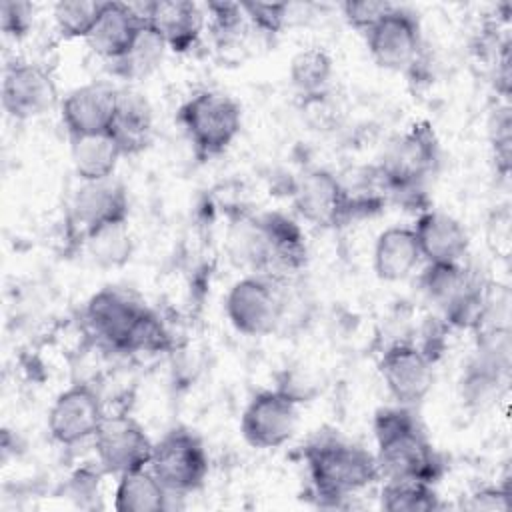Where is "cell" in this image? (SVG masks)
<instances>
[{"label":"cell","instance_id":"33","mask_svg":"<svg viewBox=\"0 0 512 512\" xmlns=\"http://www.w3.org/2000/svg\"><path fill=\"white\" fill-rule=\"evenodd\" d=\"M512 120H510V110L500 108L490 124V142H492V154L496 168L506 176L510 170V154H512Z\"/></svg>","mask_w":512,"mask_h":512},{"label":"cell","instance_id":"28","mask_svg":"<svg viewBox=\"0 0 512 512\" xmlns=\"http://www.w3.org/2000/svg\"><path fill=\"white\" fill-rule=\"evenodd\" d=\"M334 66L324 48L310 46L290 60V82L304 96H318L330 84Z\"/></svg>","mask_w":512,"mask_h":512},{"label":"cell","instance_id":"15","mask_svg":"<svg viewBox=\"0 0 512 512\" xmlns=\"http://www.w3.org/2000/svg\"><path fill=\"white\" fill-rule=\"evenodd\" d=\"M380 376L398 406L420 404L434 384L432 358L416 344L396 342L388 346L378 362Z\"/></svg>","mask_w":512,"mask_h":512},{"label":"cell","instance_id":"35","mask_svg":"<svg viewBox=\"0 0 512 512\" xmlns=\"http://www.w3.org/2000/svg\"><path fill=\"white\" fill-rule=\"evenodd\" d=\"M34 18V6L28 2H14V0H4L0 4V26L4 34L12 38L24 36Z\"/></svg>","mask_w":512,"mask_h":512},{"label":"cell","instance_id":"4","mask_svg":"<svg viewBox=\"0 0 512 512\" xmlns=\"http://www.w3.org/2000/svg\"><path fill=\"white\" fill-rule=\"evenodd\" d=\"M178 118L200 158L222 154L242 128L240 104L216 90H202L190 96L182 104Z\"/></svg>","mask_w":512,"mask_h":512},{"label":"cell","instance_id":"25","mask_svg":"<svg viewBox=\"0 0 512 512\" xmlns=\"http://www.w3.org/2000/svg\"><path fill=\"white\" fill-rule=\"evenodd\" d=\"M170 492L146 466L118 476L114 508L118 512H158L168 508Z\"/></svg>","mask_w":512,"mask_h":512},{"label":"cell","instance_id":"5","mask_svg":"<svg viewBox=\"0 0 512 512\" xmlns=\"http://www.w3.org/2000/svg\"><path fill=\"white\" fill-rule=\"evenodd\" d=\"M420 286L426 298L460 328L478 326L486 312V298L478 280L460 264H426Z\"/></svg>","mask_w":512,"mask_h":512},{"label":"cell","instance_id":"19","mask_svg":"<svg viewBox=\"0 0 512 512\" xmlns=\"http://www.w3.org/2000/svg\"><path fill=\"white\" fill-rule=\"evenodd\" d=\"M120 90L106 82H92L68 92L62 102V122L70 134L90 136L110 130Z\"/></svg>","mask_w":512,"mask_h":512},{"label":"cell","instance_id":"10","mask_svg":"<svg viewBox=\"0 0 512 512\" xmlns=\"http://www.w3.org/2000/svg\"><path fill=\"white\" fill-rule=\"evenodd\" d=\"M368 52L380 68L392 72L414 70L422 54V32L418 18L392 6L366 34Z\"/></svg>","mask_w":512,"mask_h":512},{"label":"cell","instance_id":"24","mask_svg":"<svg viewBox=\"0 0 512 512\" xmlns=\"http://www.w3.org/2000/svg\"><path fill=\"white\" fill-rule=\"evenodd\" d=\"M70 156L74 170L82 182H94L114 176L124 156L110 132L70 138Z\"/></svg>","mask_w":512,"mask_h":512},{"label":"cell","instance_id":"6","mask_svg":"<svg viewBox=\"0 0 512 512\" xmlns=\"http://www.w3.org/2000/svg\"><path fill=\"white\" fill-rule=\"evenodd\" d=\"M438 158L440 148L432 126L416 122L388 144L380 160V176L394 192H410L436 170Z\"/></svg>","mask_w":512,"mask_h":512},{"label":"cell","instance_id":"30","mask_svg":"<svg viewBox=\"0 0 512 512\" xmlns=\"http://www.w3.org/2000/svg\"><path fill=\"white\" fill-rule=\"evenodd\" d=\"M164 48H166L164 42L148 26H144L140 38L136 40V44L128 52V56H124L120 62H116V72L126 78L146 76L162 60Z\"/></svg>","mask_w":512,"mask_h":512},{"label":"cell","instance_id":"12","mask_svg":"<svg viewBox=\"0 0 512 512\" xmlns=\"http://www.w3.org/2000/svg\"><path fill=\"white\" fill-rule=\"evenodd\" d=\"M92 442L100 468L114 476L146 468L154 450L144 426L126 414L106 416Z\"/></svg>","mask_w":512,"mask_h":512},{"label":"cell","instance_id":"21","mask_svg":"<svg viewBox=\"0 0 512 512\" xmlns=\"http://www.w3.org/2000/svg\"><path fill=\"white\" fill-rule=\"evenodd\" d=\"M422 260L426 264L462 262L468 252V232L454 216L440 210H426L412 226Z\"/></svg>","mask_w":512,"mask_h":512},{"label":"cell","instance_id":"36","mask_svg":"<svg viewBox=\"0 0 512 512\" xmlns=\"http://www.w3.org/2000/svg\"><path fill=\"white\" fill-rule=\"evenodd\" d=\"M462 506L470 510H506L508 492L498 486H482L476 492H472Z\"/></svg>","mask_w":512,"mask_h":512},{"label":"cell","instance_id":"14","mask_svg":"<svg viewBox=\"0 0 512 512\" xmlns=\"http://www.w3.org/2000/svg\"><path fill=\"white\" fill-rule=\"evenodd\" d=\"M296 212L312 226L336 228L354 214V200L348 188L328 170L302 174L292 190Z\"/></svg>","mask_w":512,"mask_h":512},{"label":"cell","instance_id":"3","mask_svg":"<svg viewBox=\"0 0 512 512\" xmlns=\"http://www.w3.org/2000/svg\"><path fill=\"white\" fill-rule=\"evenodd\" d=\"M232 244L242 262L274 280L298 272L306 262L300 226L278 212L244 222Z\"/></svg>","mask_w":512,"mask_h":512},{"label":"cell","instance_id":"32","mask_svg":"<svg viewBox=\"0 0 512 512\" xmlns=\"http://www.w3.org/2000/svg\"><path fill=\"white\" fill-rule=\"evenodd\" d=\"M206 14L210 16V28L214 36L222 42L238 38V32L242 30L246 20L242 6L234 2H208Z\"/></svg>","mask_w":512,"mask_h":512},{"label":"cell","instance_id":"2","mask_svg":"<svg viewBox=\"0 0 512 512\" xmlns=\"http://www.w3.org/2000/svg\"><path fill=\"white\" fill-rule=\"evenodd\" d=\"M304 456L316 496L334 504L382 478L372 452L340 438H318Z\"/></svg>","mask_w":512,"mask_h":512},{"label":"cell","instance_id":"27","mask_svg":"<svg viewBox=\"0 0 512 512\" xmlns=\"http://www.w3.org/2000/svg\"><path fill=\"white\" fill-rule=\"evenodd\" d=\"M84 244L92 260L102 268L124 266L134 250L128 220L106 224L84 236Z\"/></svg>","mask_w":512,"mask_h":512},{"label":"cell","instance_id":"31","mask_svg":"<svg viewBox=\"0 0 512 512\" xmlns=\"http://www.w3.org/2000/svg\"><path fill=\"white\" fill-rule=\"evenodd\" d=\"M246 20L260 32L278 34L290 14V4L284 2H240Z\"/></svg>","mask_w":512,"mask_h":512},{"label":"cell","instance_id":"22","mask_svg":"<svg viewBox=\"0 0 512 512\" xmlns=\"http://www.w3.org/2000/svg\"><path fill=\"white\" fill-rule=\"evenodd\" d=\"M422 262V254L412 226H390L376 238L372 264L374 272L384 282L408 278Z\"/></svg>","mask_w":512,"mask_h":512},{"label":"cell","instance_id":"13","mask_svg":"<svg viewBox=\"0 0 512 512\" xmlns=\"http://www.w3.org/2000/svg\"><path fill=\"white\" fill-rule=\"evenodd\" d=\"M98 390L86 382L72 384L56 396L48 410V432L54 442L74 446L94 438L106 418Z\"/></svg>","mask_w":512,"mask_h":512},{"label":"cell","instance_id":"16","mask_svg":"<svg viewBox=\"0 0 512 512\" xmlns=\"http://www.w3.org/2000/svg\"><path fill=\"white\" fill-rule=\"evenodd\" d=\"M58 88L52 74L34 62H10L2 74V106L14 120H30L52 110Z\"/></svg>","mask_w":512,"mask_h":512},{"label":"cell","instance_id":"1","mask_svg":"<svg viewBox=\"0 0 512 512\" xmlns=\"http://www.w3.org/2000/svg\"><path fill=\"white\" fill-rule=\"evenodd\" d=\"M374 436L382 478H418L430 484L440 478L444 464L408 406L378 410Z\"/></svg>","mask_w":512,"mask_h":512},{"label":"cell","instance_id":"23","mask_svg":"<svg viewBox=\"0 0 512 512\" xmlns=\"http://www.w3.org/2000/svg\"><path fill=\"white\" fill-rule=\"evenodd\" d=\"M108 132L118 142L124 156L142 152L150 144L154 132V118L148 100L136 92L120 90Z\"/></svg>","mask_w":512,"mask_h":512},{"label":"cell","instance_id":"9","mask_svg":"<svg viewBox=\"0 0 512 512\" xmlns=\"http://www.w3.org/2000/svg\"><path fill=\"white\" fill-rule=\"evenodd\" d=\"M298 424V398L284 390H262L246 404L240 418L242 438L260 450H272L286 444Z\"/></svg>","mask_w":512,"mask_h":512},{"label":"cell","instance_id":"18","mask_svg":"<svg viewBox=\"0 0 512 512\" xmlns=\"http://www.w3.org/2000/svg\"><path fill=\"white\" fill-rule=\"evenodd\" d=\"M72 222L82 238L106 224L128 220V194L114 176L82 182L72 198Z\"/></svg>","mask_w":512,"mask_h":512},{"label":"cell","instance_id":"29","mask_svg":"<svg viewBox=\"0 0 512 512\" xmlns=\"http://www.w3.org/2000/svg\"><path fill=\"white\" fill-rule=\"evenodd\" d=\"M104 2L92 0H70L54 6L56 28L64 38H88L94 30Z\"/></svg>","mask_w":512,"mask_h":512},{"label":"cell","instance_id":"7","mask_svg":"<svg viewBox=\"0 0 512 512\" xmlns=\"http://www.w3.org/2000/svg\"><path fill=\"white\" fill-rule=\"evenodd\" d=\"M148 468L170 494H188L204 484L208 474V454L194 432L172 428L154 442Z\"/></svg>","mask_w":512,"mask_h":512},{"label":"cell","instance_id":"11","mask_svg":"<svg viewBox=\"0 0 512 512\" xmlns=\"http://www.w3.org/2000/svg\"><path fill=\"white\" fill-rule=\"evenodd\" d=\"M148 308L118 288L98 290L86 304L90 330L110 348L134 352L136 336L148 316Z\"/></svg>","mask_w":512,"mask_h":512},{"label":"cell","instance_id":"34","mask_svg":"<svg viewBox=\"0 0 512 512\" xmlns=\"http://www.w3.org/2000/svg\"><path fill=\"white\" fill-rule=\"evenodd\" d=\"M394 4L390 2H374V0H364V2H344L342 4V14L346 22L366 34Z\"/></svg>","mask_w":512,"mask_h":512},{"label":"cell","instance_id":"26","mask_svg":"<svg viewBox=\"0 0 512 512\" xmlns=\"http://www.w3.org/2000/svg\"><path fill=\"white\" fill-rule=\"evenodd\" d=\"M380 506L388 512H428L442 504L434 486L418 478H386L380 490Z\"/></svg>","mask_w":512,"mask_h":512},{"label":"cell","instance_id":"17","mask_svg":"<svg viewBox=\"0 0 512 512\" xmlns=\"http://www.w3.org/2000/svg\"><path fill=\"white\" fill-rule=\"evenodd\" d=\"M136 10L144 24L174 52L194 48L206 24V12L190 0H154L136 6Z\"/></svg>","mask_w":512,"mask_h":512},{"label":"cell","instance_id":"8","mask_svg":"<svg viewBox=\"0 0 512 512\" xmlns=\"http://www.w3.org/2000/svg\"><path fill=\"white\" fill-rule=\"evenodd\" d=\"M224 310L238 332L246 336H266L282 322L284 300L274 278L252 274L230 286Z\"/></svg>","mask_w":512,"mask_h":512},{"label":"cell","instance_id":"20","mask_svg":"<svg viewBox=\"0 0 512 512\" xmlns=\"http://www.w3.org/2000/svg\"><path fill=\"white\" fill-rule=\"evenodd\" d=\"M144 26V18L134 4L104 2L100 18L86 42L98 56L116 64L134 48Z\"/></svg>","mask_w":512,"mask_h":512}]
</instances>
